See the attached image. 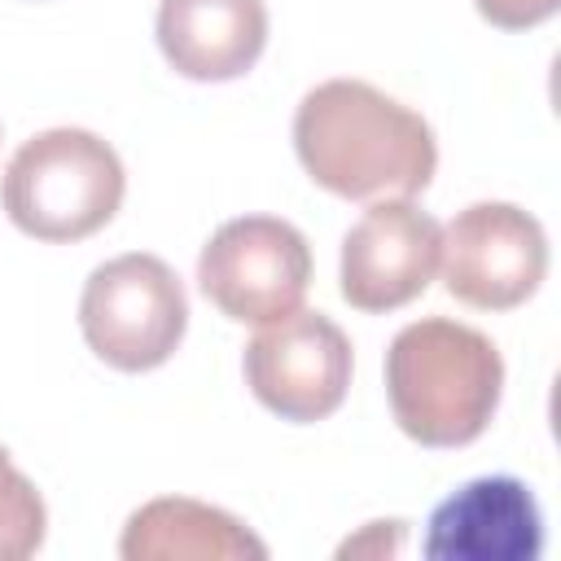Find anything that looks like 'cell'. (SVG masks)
Segmentation results:
<instances>
[{
  "mask_svg": "<svg viewBox=\"0 0 561 561\" xmlns=\"http://www.w3.org/2000/svg\"><path fill=\"white\" fill-rule=\"evenodd\" d=\"M294 149L320 188L351 202L412 197L438 167L430 123L364 79L316 83L298 101Z\"/></svg>",
  "mask_w": 561,
  "mask_h": 561,
  "instance_id": "obj_1",
  "label": "cell"
},
{
  "mask_svg": "<svg viewBox=\"0 0 561 561\" xmlns=\"http://www.w3.org/2000/svg\"><path fill=\"white\" fill-rule=\"evenodd\" d=\"M504 359L473 324L430 316L394 333L386 351V394L399 430L421 447L473 443L500 403Z\"/></svg>",
  "mask_w": 561,
  "mask_h": 561,
  "instance_id": "obj_2",
  "label": "cell"
},
{
  "mask_svg": "<svg viewBox=\"0 0 561 561\" xmlns=\"http://www.w3.org/2000/svg\"><path fill=\"white\" fill-rule=\"evenodd\" d=\"M118 153L83 127H48L31 136L4 167L0 202L35 241H83L123 206Z\"/></svg>",
  "mask_w": 561,
  "mask_h": 561,
  "instance_id": "obj_3",
  "label": "cell"
},
{
  "mask_svg": "<svg viewBox=\"0 0 561 561\" xmlns=\"http://www.w3.org/2000/svg\"><path fill=\"white\" fill-rule=\"evenodd\" d=\"M79 329L92 355L110 368L149 373L167 364L184 342V285L158 254H118L88 276L79 298Z\"/></svg>",
  "mask_w": 561,
  "mask_h": 561,
  "instance_id": "obj_4",
  "label": "cell"
},
{
  "mask_svg": "<svg viewBox=\"0 0 561 561\" xmlns=\"http://www.w3.org/2000/svg\"><path fill=\"white\" fill-rule=\"evenodd\" d=\"M202 294L237 324H272L302 307L311 285L307 237L276 215H241L197 254Z\"/></svg>",
  "mask_w": 561,
  "mask_h": 561,
  "instance_id": "obj_5",
  "label": "cell"
},
{
  "mask_svg": "<svg viewBox=\"0 0 561 561\" xmlns=\"http://www.w3.org/2000/svg\"><path fill=\"white\" fill-rule=\"evenodd\" d=\"M443 285L478 311L522 307L548 272V237L513 202H473L456 210L438 245Z\"/></svg>",
  "mask_w": 561,
  "mask_h": 561,
  "instance_id": "obj_6",
  "label": "cell"
},
{
  "mask_svg": "<svg viewBox=\"0 0 561 561\" xmlns=\"http://www.w3.org/2000/svg\"><path fill=\"white\" fill-rule=\"evenodd\" d=\"M245 386L280 421H324L351 386V342L320 311H289L245 346Z\"/></svg>",
  "mask_w": 561,
  "mask_h": 561,
  "instance_id": "obj_7",
  "label": "cell"
},
{
  "mask_svg": "<svg viewBox=\"0 0 561 561\" xmlns=\"http://www.w3.org/2000/svg\"><path fill=\"white\" fill-rule=\"evenodd\" d=\"M443 228L408 197L373 202L342 237V298L355 311L408 307L438 272Z\"/></svg>",
  "mask_w": 561,
  "mask_h": 561,
  "instance_id": "obj_8",
  "label": "cell"
},
{
  "mask_svg": "<svg viewBox=\"0 0 561 561\" xmlns=\"http://www.w3.org/2000/svg\"><path fill=\"white\" fill-rule=\"evenodd\" d=\"M421 552L430 561H535L543 552L539 504L508 473L473 478L430 513Z\"/></svg>",
  "mask_w": 561,
  "mask_h": 561,
  "instance_id": "obj_9",
  "label": "cell"
},
{
  "mask_svg": "<svg viewBox=\"0 0 561 561\" xmlns=\"http://www.w3.org/2000/svg\"><path fill=\"white\" fill-rule=\"evenodd\" d=\"M267 44L263 0H162L158 48L175 75L197 83L241 79Z\"/></svg>",
  "mask_w": 561,
  "mask_h": 561,
  "instance_id": "obj_10",
  "label": "cell"
},
{
  "mask_svg": "<svg viewBox=\"0 0 561 561\" xmlns=\"http://www.w3.org/2000/svg\"><path fill=\"white\" fill-rule=\"evenodd\" d=\"M118 552L127 561H263L267 543L224 508L162 495L127 517Z\"/></svg>",
  "mask_w": 561,
  "mask_h": 561,
  "instance_id": "obj_11",
  "label": "cell"
},
{
  "mask_svg": "<svg viewBox=\"0 0 561 561\" xmlns=\"http://www.w3.org/2000/svg\"><path fill=\"white\" fill-rule=\"evenodd\" d=\"M44 500L35 482L0 447V561H22L44 543Z\"/></svg>",
  "mask_w": 561,
  "mask_h": 561,
  "instance_id": "obj_12",
  "label": "cell"
},
{
  "mask_svg": "<svg viewBox=\"0 0 561 561\" xmlns=\"http://www.w3.org/2000/svg\"><path fill=\"white\" fill-rule=\"evenodd\" d=\"M473 4H478V13H482L491 26H500V31L539 26V22H548V18L561 9V0H473Z\"/></svg>",
  "mask_w": 561,
  "mask_h": 561,
  "instance_id": "obj_13",
  "label": "cell"
}]
</instances>
